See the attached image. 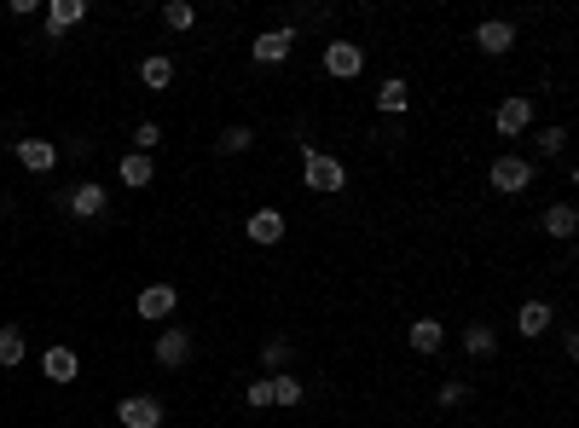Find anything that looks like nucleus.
<instances>
[{"label": "nucleus", "instance_id": "f257e3e1", "mask_svg": "<svg viewBox=\"0 0 579 428\" xmlns=\"http://www.w3.org/2000/svg\"><path fill=\"white\" fill-rule=\"evenodd\" d=\"M302 186L313 191V197L348 191V168H342V157H331V151H319L313 139H302Z\"/></svg>", "mask_w": 579, "mask_h": 428}, {"label": "nucleus", "instance_id": "f03ea898", "mask_svg": "<svg viewBox=\"0 0 579 428\" xmlns=\"http://www.w3.org/2000/svg\"><path fill=\"white\" fill-rule=\"evenodd\" d=\"M533 180H539V162H533V157H516V151H498L493 168H487V186H493L498 197H522Z\"/></svg>", "mask_w": 579, "mask_h": 428}, {"label": "nucleus", "instance_id": "7ed1b4c3", "mask_svg": "<svg viewBox=\"0 0 579 428\" xmlns=\"http://www.w3.org/2000/svg\"><path fill=\"white\" fill-rule=\"evenodd\" d=\"M325 76H331V81H359V76H365V47L348 41V35L325 41Z\"/></svg>", "mask_w": 579, "mask_h": 428}, {"label": "nucleus", "instance_id": "20e7f679", "mask_svg": "<svg viewBox=\"0 0 579 428\" xmlns=\"http://www.w3.org/2000/svg\"><path fill=\"white\" fill-rule=\"evenodd\" d=\"M58 209H70L76 220H105V214H111V191L82 180L76 191H58Z\"/></svg>", "mask_w": 579, "mask_h": 428}, {"label": "nucleus", "instance_id": "39448f33", "mask_svg": "<svg viewBox=\"0 0 579 428\" xmlns=\"http://www.w3.org/2000/svg\"><path fill=\"white\" fill-rule=\"evenodd\" d=\"M296 53V29L278 24V29H261L255 41H249V58L261 64V70H273V64H284V58Z\"/></svg>", "mask_w": 579, "mask_h": 428}, {"label": "nucleus", "instance_id": "423d86ee", "mask_svg": "<svg viewBox=\"0 0 579 428\" xmlns=\"http://www.w3.org/2000/svg\"><path fill=\"white\" fill-rule=\"evenodd\" d=\"M493 128H498V139H522L527 128H533V99H527V93H510V99H498Z\"/></svg>", "mask_w": 579, "mask_h": 428}, {"label": "nucleus", "instance_id": "0eeeda50", "mask_svg": "<svg viewBox=\"0 0 579 428\" xmlns=\"http://www.w3.org/2000/svg\"><path fill=\"white\" fill-rule=\"evenodd\" d=\"M163 400L157 394H128V400L116 405V423L122 428H163Z\"/></svg>", "mask_w": 579, "mask_h": 428}, {"label": "nucleus", "instance_id": "6e6552de", "mask_svg": "<svg viewBox=\"0 0 579 428\" xmlns=\"http://www.w3.org/2000/svg\"><path fill=\"white\" fill-rule=\"evenodd\" d=\"M12 157H18V168H29V174H53L58 162H64V151H58L53 139H12Z\"/></svg>", "mask_w": 579, "mask_h": 428}, {"label": "nucleus", "instance_id": "1a4fd4ad", "mask_svg": "<svg viewBox=\"0 0 579 428\" xmlns=\"http://www.w3.org/2000/svg\"><path fill=\"white\" fill-rule=\"evenodd\" d=\"M174 307H180V290H174V284H145V290H139V301H134V313H139L145 324L174 319Z\"/></svg>", "mask_w": 579, "mask_h": 428}, {"label": "nucleus", "instance_id": "9d476101", "mask_svg": "<svg viewBox=\"0 0 579 428\" xmlns=\"http://www.w3.org/2000/svg\"><path fill=\"white\" fill-rule=\"evenodd\" d=\"M284 232H290V226H284V209H255L244 220V238L255 243V249H278Z\"/></svg>", "mask_w": 579, "mask_h": 428}, {"label": "nucleus", "instance_id": "9b49d317", "mask_svg": "<svg viewBox=\"0 0 579 428\" xmlns=\"http://www.w3.org/2000/svg\"><path fill=\"white\" fill-rule=\"evenodd\" d=\"M151 359H157V365H163V371H180V365H186V359H192V336H186V330H180V324H168L163 336H157V342H151Z\"/></svg>", "mask_w": 579, "mask_h": 428}, {"label": "nucleus", "instance_id": "f8f14e48", "mask_svg": "<svg viewBox=\"0 0 579 428\" xmlns=\"http://www.w3.org/2000/svg\"><path fill=\"white\" fill-rule=\"evenodd\" d=\"M545 330H556V307L545 301V295H533V301H522V313H516V336H527V342H539Z\"/></svg>", "mask_w": 579, "mask_h": 428}, {"label": "nucleus", "instance_id": "ddd939ff", "mask_svg": "<svg viewBox=\"0 0 579 428\" xmlns=\"http://www.w3.org/2000/svg\"><path fill=\"white\" fill-rule=\"evenodd\" d=\"M41 18H47V41H58L64 29L87 24V0H47V6H41Z\"/></svg>", "mask_w": 579, "mask_h": 428}, {"label": "nucleus", "instance_id": "4468645a", "mask_svg": "<svg viewBox=\"0 0 579 428\" xmlns=\"http://www.w3.org/2000/svg\"><path fill=\"white\" fill-rule=\"evenodd\" d=\"M475 47L487 58H504L510 47H516V24L510 18H487V24H475Z\"/></svg>", "mask_w": 579, "mask_h": 428}, {"label": "nucleus", "instance_id": "2eb2a0df", "mask_svg": "<svg viewBox=\"0 0 579 428\" xmlns=\"http://www.w3.org/2000/svg\"><path fill=\"white\" fill-rule=\"evenodd\" d=\"M406 348L423 353V359H435V353L446 348V324L441 319H412L406 324Z\"/></svg>", "mask_w": 579, "mask_h": 428}, {"label": "nucleus", "instance_id": "dca6fc26", "mask_svg": "<svg viewBox=\"0 0 579 428\" xmlns=\"http://www.w3.org/2000/svg\"><path fill=\"white\" fill-rule=\"evenodd\" d=\"M539 232L551 243H574V232H579V209L574 203H551V209L539 214Z\"/></svg>", "mask_w": 579, "mask_h": 428}, {"label": "nucleus", "instance_id": "f3484780", "mask_svg": "<svg viewBox=\"0 0 579 428\" xmlns=\"http://www.w3.org/2000/svg\"><path fill=\"white\" fill-rule=\"evenodd\" d=\"M41 376H47V382H58V388H64V382H76V376H82V359H76V348H64V342H58V348H47V353H41Z\"/></svg>", "mask_w": 579, "mask_h": 428}, {"label": "nucleus", "instance_id": "a211bd4d", "mask_svg": "<svg viewBox=\"0 0 579 428\" xmlns=\"http://www.w3.org/2000/svg\"><path fill=\"white\" fill-rule=\"evenodd\" d=\"M116 180H122L128 191H145L151 180H157V162L139 157V151H122V162H116Z\"/></svg>", "mask_w": 579, "mask_h": 428}, {"label": "nucleus", "instance_id": "6ab92c4d", "mask_svg": "<svg viewBox=\"0 0 579 428\" xmlns=\"http://www.w3.org/2000/svg\"><path fill=\"white\" fill-rule=\"evenodd\" d=\"M377 110H383V116H406V110H412V87H406V76H388L383 87H377Z\"/></svg>", "mask_w": 579, "mask_h": 428}, {"label": "nucleus", "instance_id": "aec40b11", "mask_svg": "<svg viewBox=\"0 0 579 428\" xmlns=\"http://www.w3.org/2000/svg\"><path fill=\"white\" fill-rule=\"evenodd\" d=\"M215 151H221V157H244V151H255V128H249V122H226L221 134H215Z\"/></svg>", "mask_w": 579, "mask_h": 428}, {"label": "nucleus", "instance_id": "412c9836", "mask_svg": "<svg viewBox=\"0 0 579 428\" xmlns=\"http://www.w3.org/2000/svg\"><path fill=\"white\" fill-rule=\"evenodd\" d=\"M139 81H145L151 93H163V87H174V58H168V53H151L145 64H139Z\"/></svg>", "mask_w": 579, "mask_h": 428}, {"label": "nucleus", "instance_id": "4be33fe9", "mask_svg": "<svg viewBox=\"0 0 579 428\" xmlns=\"http://www.w3.org/2000/svg\"><path fill=\"white\" fill-rule=\"evenodd\" d=\"M464 353H469V359H493V353H498V330H493V324H464Z\"/></svg>", "mask_w": 579, "mask_h": 428}, {"label": "nucleus", "instance_id": "5701e85b", "mask_svg": "<svg viewBox=\"0 0 579 428\" xmlns=\"http://www.w3.org/2000/svg\"><path fill=\"white\" fill-rule=\"evenodd\" d=\"M24 353H29L24 324H0V365L12 371V365H24Z\"/></svg>", "mask_w": 579, "mask_h": 428}, {"label": "nucleus", "instance_id": "b1692460", "mask_svg": "<svg viewBox=\"0 0 579 428\" xmlns=\"http://www.w3.org/2000/svg\"><path fill=\"white\" fill-rule=\"evenodd\" d=\"M273 382V405L278 411H290V405H302L307 400V388H302V376H290V371H278V376H267Z\"/></svg>", "mask_w": 579, "mask_h": 428}, {"label": "nucleus", "instance_id": "393cba45", "mask_svg": "<svg viewBox=\"0 0 579 428\" xmlns=\"http://www.w3.org/2000/svg\"><path fill=\"white\" fill-rule=\"evenodd\" d=\"M290 359H296V348H290L284 336H267V342H261V371H267V376L290 371Z\"/></svg>", "mask_w": 579, "mask_h": 428}, {"label": "nucleus", "instance_id": "a878e982", "mask_svg": "<svg viewBox=\"0 0 579 428\" xmlns=\"http://www.w3.org/2000/svg\"><path fill=\"white\" fill-rule=\"evenodd\" d=\"M533 145H539V157H545V162H562V157H568V128H562V122H551V128H539V139H533Z\"/></svg>", "mask_w": 579, "mask_h": 428}, {"label": "nucleus", "instance_id": "bb28decb", "mask_svg": "<svg viewBox=\"0 0 579 428\" xmlns=\"http://www.w3.org/2000/svg\"><path fill=\"white\" fill-rule=\"evenodd\" d=\"M163 29H174V35L197 29V6H192V0H168V6H163Z\"/></svg>", "mask_w": 579, "mask_h": 428}, {"label": "nucleus", "instance_id": "cd10ccee", "mask_svg": "<svg viewBox=\"0 0 579 428\" xmlns=\"http://www.w3.org/2000/svg\"><path fill=\"white\" fill-rule=\"evenodd\" d=\"M435 405H441V411H458V405H469V382H464V376H446L441 388H435Z\"/></svg>", "mask_w": 579, "mask_h": 428}, {"label": "nucleus", "instance_id": "c85d7f7f", "mask_svg": "<svg viewBox=\"0 0 579 428\" xmlns=\"http://www.w3.org/2000/svg\"><path fill=\"white\" fill-rule=\"evenodd\" d=\"M157 145H163V122H139V128H134V151H139V157H151Z\"/></svg>", "mask_w": 579, "mask_h": 428}, {"label": "nucleus", "instance_id": "c756f323", "mask_svg": "<svg viewBox=\"0 0 579 428\" xmlns=\"http://www.w3.org/2000/svg\"><path fill=\"white\" fill-rule=\"evenodd\" d=\"M244 400L255 405V411H267V405H273V382H267V376H255V382L244 388Z\"/></svg>", "mask_w": 579, "mask_h": 428}, {"label": "nucleus", "instance_id": "7c9ffc66", "mask_svg": "<svg viewBox=\"0 0 579 428\" xmlns=\"http://www.w3.org/2000/svg\"><path fill=\"white\" fill-rule=\"evenodd\" d=\"M556 336H562V359H579V330H574V324H562Z\"/></svg>", "mask_w": 579, "mask_h": 428}]
</instances>
